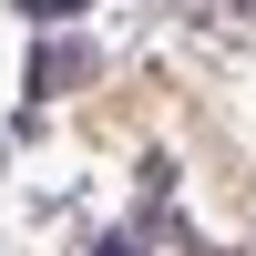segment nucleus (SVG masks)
Returning a JSON list of instances; mask_svg holds the SVG:
<instances>
[{
    "instance_id": "1",
    "label": "nucleus",
    "mask_w": 256,
    "mask_h": 256,
    "mask_svg": "<svg viewBox=\"0 0 256 256\" xmlns=\"http://www.w3.org/2000/svg\"><path fill=\"white\" fill-rule=\"evenodd\" d=\"M31 20H72V10H92V0H20Z\"/></svg>"
},
{
    "instance_id": "2",
    "label": "nucleus",
    "mask_w": 256,
    "mask_h": 256,
    "mask_svg": "<svg viewBox=\"0 0 256 256\" xmlns=\"http://www.w3.org/2000/svg\"><path fill=\"white\" fill-rule=\"evenodd\" d=\"M102 256H144V246H123V236H113V246H102Z\"/></svg>"
}]
</instances>
